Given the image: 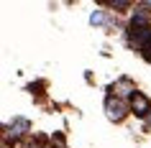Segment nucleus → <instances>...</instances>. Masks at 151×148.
<instances>
[{
    "label": "nucleus",
    "mask_w": 151,
    "mask_h": 148,
    "mask_svg": "<svg viewBox=\"0 0 151 148\" xmlns=\"http://www.w3.org/2000/svg\"><path fill=\"white\" fill-rule=\"evenodd\" d=\"M136 92H138V89H136L133 79H128V77H120V79H115L110 84V94L118 97V100H131Z\"/></svg>",
    "instance_id": "obj_2"
},
{
    "label": "nucleus",
    "mask_w": 151,
    "mask_h": 148,
    "mask_svg": "<svg viewBox=\"0 0 151 148\" xmlns=\"http://www.w3.org/2000/svg\"><path fill=\"white\" fill-rule=\"evenodd\" d=\"M44 87H46V82H36V84H28V92H31V94H44V92H41Z\"/></svg>",
    "instance_id": "obj_5"
},
{
    "label": "nucleus",
    "mask_w": 151,
    "mask_h": 148,
    "mask_svg": "<svg viewBox=\"0 0 151 148\" xmlns=\"http://www.w3.org/2000/svg\"><path fill=\"white\" fill-rule=\"evenodd\" d=\"M28 130H31V123H28L26 117H13V123L8 125V135L13 133V138H18V135H26Z\"/></svg>",
    "instance_id": "obj_4"
},
{
    "label": "nucleus",
    "mask_w": 151,
    "mask_h": 148,
    "mask_svg": "<svg viewBox=\"0 0 151 148\" xmlns=\"http://www.w3.org/2000/svg\"><path fill=\"white\" fill-rule=\"evenodd\" d=\"M103 21H105V18H103V10H95V13L90 16V23H92V26H100Z\"/></svg>",
    "instance_id": "obj_6"
},
{
    "label": "nucleus",
    "mask_w": 151,
    "mask_h": 148,
    "mask_svg": "<svg viewBox=\"0 0 151 148\" xmlns=\"http://www.w3.org/2000/svg\"><path fill=\"white\" fill-rule=\"evenodd\" d=\"M128 105H131V112H133L136 117H149L151 115V100L143 92H136L133 97L128 100Z\"/></svg>",
    "instance_id": "obj_3"
},
{
    "label": "nucleus",
    "mask_w": 151,
    "mask_h": 148,
    "mask_svg": "<svg viewBox=\"0 0 151 148\" xmlns=\"http://www.w3.org/2000/svg\"><path fill=\"white\" fill-rule=\"evenodd\" d=\"M105 112H108V120H113V123H120L123 117L131 112V105H128L126 100H118V97H108L105 100Z\"/></svg>",
    "instance_id": "obj_1"
},
{
    "label": "nucleus",
    "mask_w": 151,
    "mask_h": 148,
    "mask_svg": "<svg viewBox=\"0 0 151 148\" xmlns=\"http://www.w3.org/2000/svg\"><path fill=\"white\" fill-rule=\"evenodd\" d=\"M149 128H151V115H149Z\"/></svg>",
    "instance_id": "obj_7"
}]
</instances>
